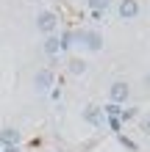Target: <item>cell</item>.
<instances>
[{
	"label": "cell",
	"mask_w": 150,
	"mask_h": 152,
	"mask_svg": "<svg viewBox=\"0 0 150 152\" xmlns=\"http://www.w3.org/2000/svg\"><path fill=\"white\" fill-rule=\"evenodd\" d=\"M67 72L69 75H86V61L83 58H69L67 61Z\"/></svg>",
	"instance_id": "obj_9"
},
{
	"label": "cell",
	"mask_w": 150,
	"mask_h": 152,
	"mask_svg": "<svg viewBox=\"0 0 150 152\" xmlns=\"http://www.w3.org/2000/svg\"><path fill=\"white\" fill-rule=\"evenodd\" d=\"M83 122L92 124V127H100L103 124V108L100 105H86L83 108Z\"/></svg>",
	"instance_id": "obj_7"
},
{
	"label": "cell",
	"mask_w": 150,
	"mask_h": 152,
	"mask_svg": "<svg viewBox=\"0 0 150 152\" xmlns=\"http://www.w3.org/2000/svg\"><path fill=\"white\" fill-rule=\"evenodd\" d=\"M86 6L92 8V14H103L106 8L111 6V0H86Z\"/></svg>",
	"instance_id": "obj_10"
},
{
	"label": "cell",
	"mask_w": 150,
	"mask_h": 152,
	"mask_svg": "<svg viewBox=\"0 0 150 152\" xmlns=\"http://www.w3.org/2000/svg\"><path fill=\"white\" fill-rule=\"evenodd\" d=\"M58 28V17L56 11H39L36 14V31L39 33H45V36H53Z\"/></svg>",
	"instance_id": "obj_1"
},
{
	"label": "cell",
	"mask_w": 150,
	"mask_h": 152,
	"mask_svg": "<svg viewBox=\"0 0 150 152\" xmlns=\"http://www.w3.org/2000/svg\"><path fill=\"white\" fill-rule=\"evenodd\" d=\"M75 39H78V33H72V31H67V33H61V39H58V44H61V50H69L75 44Z\"/></svg>",
	"instance_id": "obj_11"
},
{
	"label": "cell",
	"mask_w": 150,
	"mask_h": 152,
	"mask_svg": "<svg viewBox=\"0 0 150 152\" xmlns=\"http://www.w3.org/2000/svg\"><path fill=\"white\" fill-rule=\"evenodd\" d=\"M53 69H39L36 75H33V86H36V91H50L53 88Z\"/></svg>",
	"instance_id": "obj_5"
},
{
	"label": "cell",
	"mask_w": 150,
	"mask_h": 152,
	"mask_svg": "<svg viewBox=\"0 0 150 152\" xmlns=\"http://www.w3.org/2000/svg\"><path fill=\"white\" fill-rule=\"evenodd\" d=\"M128 97H131V86L125 83V80H114V83L109 86V100L114 105H122Z\"/></svg>",
	"instance_id": "obj_2"
},
{
	"label": "cell",
	"mask_w": 150,
	"mask_h": 152,
	"mask_svg": "<svg viewBox=\"0 0 150 152\" xmlns=\"http://www.w3.org/2000/svg\"><path fill=\"white\" fill-rule=\"evenodd\" d=\"M142 133H147V136H150V116H145V119H142Z\"/></svg>",
	"instance_id": "obj_15"
},
{
	"label": "cell",
	"mask_w": 150,
	"mask_h": 152,
	"mask_svg": "<svg viewBox=\"0 0 150 152\" xmlns=\"http://www.w3.org/2000/svg\"><path fill=\"white\" fill-rule=\"evenodd\" d=\"M128 119H136V108H128L120 113V122H128Z\"/></svg>",
	"instance_id": "obj_12"
},
{
	"label": "cell",
	"mask_w": 150,
	"mask_h": 152,
	"mask_svg": "<svg viewBox=\"0 0 150 152\" xmlns=\"http://www.w3.org/2000/svg\"><path fill=\"white\" fill-rule=\"evenodd\" d=\"M0 152H6V149H3V147H0Z\"/></svg>",
	"instance_id": "obj_18"
},
{
	"label": "cell",
	"mask_w": 150,
	"mask_h": 152,
	"mask_svg": "<svg viewBox=\"0 0 150 152\" xmlns=\"http://www.w3.org/2000/svg\"><path fill=\"white\" fill-rule=\"evenodd\" d=\"M109 127H111L114 133H120V127H122V122H120V119H109Z\"/></svg>",
	"instance_id": "obj_14"
},
{
	"label": "cell",
	"mask_w": 150,
	"mask_h": 152,
	"mask_svg": "<svg viewBox=\"0 0 150 152\" xmlns=\"http://www.w3.org/2000/svg\"><path fill=\"white\" fill-rule=\"evenodd\" d=\"M28 3H42V0H28Z\"/></svg>",
	"instance_id": "obj_17"
},
{
	"label": "cell",
	"mask_w": 150,
	"mask_h": 152,
	"mask_svg": "<svg viewBox=\"0 0 150 152\" xmlns=\"http://www.w3.org/2000/svg\"><path fill=\"white\" fill-rule=\"evenodd\" d=\"M20 141H22V133L17 127H3V130H0V147H3V149L20 147Z\"/></svg>",
	"instance_id": "obj_4"
},
{
	"label": "cell",
	"mask_w": 150,
	"mask_h": 152,
	"mask_svg": "<svg viewBox=\"0 0 150 152\" xmlns=\"http://www.w3.org/2000/svg\"><path fill=\"white\" fill-rule=\"evenodd\" d=\"M78 42H83V47L92 50V53H100L103 50V36H100L98 31H81V33H78Z\"/></svg>",
	"instance_id": "obj_3"
},
{
	"label": "cell",
	"mask_w": 150,
	"mask_h": 152,
	"mask_svg": "<svg viewBox=\"0 0 150 152\" xmlns=\"http://www.w3.org/2000/svg\"><path fill=\"white\" fill-rule=\"evenodd\" d=\"M117 14H120V20H136L139 17V3L136 0H120Z\"/></svg>",
	"instance_id": "obj_6"
},
{
	"label": "cell",
	"mask_w": 150,
	"mask_h": 152,
	"mask_svg": "<svg viewBox=\"0 0 150 152\" xmlns=\"http://www.w3.org/2000/svg\"><path fill=\"white\" fill-rule=\"evenodd\" d=\"M120 144L125 147V149H131V152H136V144H134L131 138H125V136H120Z\"/></svg>",
	"instance_id": "obj_13"
},
{
	"label": "cell",
	"mask_w": 150,
	"mask_h": 152,
	"mask_svg": "<svg viewBox=\"0 0 150 152\" xmlns=\"http://www.w3.org/2000/svg\"><path fill=\"white\" fill-rule=\"evenodd\" d=\"M145 86H147V88H150V75H147V77H145Z\"/></svg>",
	"instance_id": "obj_16"
},
{
	"label": "cell",
	"mask_w": 150,
	"mask_h": 152,
	"mask_svg": "<svg viewBox=\"0 0 150 152\" xmlns=\"http://www.w3.org/2000/svg\"><path fill=\"white\" fill-rule=\"evenodd\" d=\"M42 50H45L47 56H58V53H61V44H58V36H56V33H53V36H45Z\"/></svg>",
	"instance_id": "obj_8"
}]
</instances>
